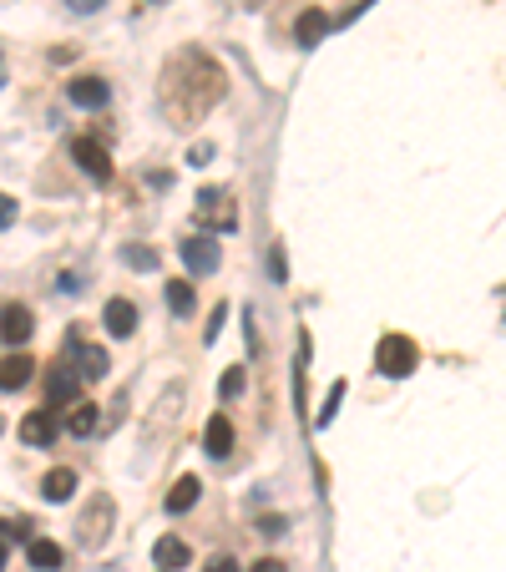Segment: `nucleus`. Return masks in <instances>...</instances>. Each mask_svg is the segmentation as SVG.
<instances>
[{
  "mask_svg": "<svg viewBox=\"0 0 506 572\" xmlns=\"http://www.w3.org/2000/svg\"><path fill=\"white\" fill-rule=\"evenodd\" d=\"M167 309H173V314H193V309H198V294H193V284H183V279H173V284H167Z\"/></svg>",
  "mask_w": 506,
  "mask_h": 572,
  "instance_id": "nucleus-19",
  "label": "nucleus"
},
{
  "mask_svg": "<svg viewBox=\"0 0 506 572\" xmlns=\"http://www.w3.org/2000/svg\"><path fill=\"white\" fill-rule=\"evenodd\" d=\"M198 492H203V486H198V476H183V481L173 486V497H167V512H173V517H183V512H193V502H198Z\"/></svg>",
  "mask_w": 506,
  "mask_h": 572,
  "instance_id": "nucleus-18",
  "label": "nucleus"
},
{
  "mask_svg": "<svg viewBox=\"0 0 506 572\" xmlns=\"http://www.w3.org/2000/svg\"><path fill=\"white\" fill-rule=\"evenodd\" d=\"M0 572H6V542H0Z\"/></svg>",
  "mask_w": 506,
  "mask_h": 572,
  "instance_id": "nucleus-32",
  "label": "nucleus"
},
{
  "mask_svg": "<svg viewBox=\"0 0 506 572\" xmlns=\"http://www.w3.org/2000/svg\"><path fill=\"white\" fill-rule=\"evenodd\" d=\"M36 335V314L26 304H0V340L6 345H26Z\"/></svg>",
  "mask_w": 506,
  "mask_h": 572,
  "instance_id": "nucleus-5",
  "label": "nucleus"
},
{
  "mask_svg": "<svg viewBox=\"0 0 506 572\" xmlns=\"http://www.w3.org/2000/svg\"><path fill=\"white\" fill-rule=\"evenodd\" d=\"M152 562L167 567V572H178V567L193 562V547H188L183 537H157V542H152Z\"/></svg>",
  "mask_w": 506,
  "mask_h": 572,
  "instance_id": "nucleus-9",
  "label": "nucleus"
},
{
  "mask_svg": "<svg viewBox=\"0 0 506 572\" xmlns=\"http://www.w3.org/2000/svg\"><path fill=\"white\" fill-rule=\"evenodd\" d=\"M36 375V360L21 350V355H6V360H0V390H21L26 380Z\"/></svg>",
  "mask_w": 506,
  "mask_h": 572,
  "instance_id": "nucleus-12",
  "label": "nucleus"
},
{
  "mask_svg": "<svg viewBox=\"0 0 506 572\" xmlns=\"http://www.w3.org/2000/svg\"><path fill=\"white\" fill-rule=\"evenodd\" d=\"M71 157H76V168L87 173V178L112 183V157H107V147H97L92 137H76V142H71Z\"/></svg>",
  "mask_w": 506,
  "mask_h": 572,
  "instance_id": "nucleus-4",
  "label": "nucleus"
},
{
  "mask_svg": "<svg viewBox=\"0 0 506 572\" xmlns=\"http://www.w3.org/2000/svg\"><path fill=\"white\" fill-rule=\"evenodd\" d=\"M102 319H107V330H112L117 340H127V335L137 330V304H132V299H107Z\"/></svg>",
  "mask_w": 506,
  "mask_h": 572,
  "instance_id": "nucleus-11",
  "label": "nucleus"
},
{
  "mask_svg": "<svg viewBox=\"0 0 506 572\" xmlns=\"http://www.w3.org/2000/svg\"><path fill=\"white\" fill-rule=\"evenodd\" d=\"M97 421H102V405L76 400V405H71V416H66V431H71V436H92V431H97Z\"/></svg>",
  "mask_w": 506,
  "mask_h": 572,
  "instance_id": "nucleus-17",
  "label": "nucleus"
},
{
  "mask_svg": "<svg viewBox=\"0 0 506 572\" xmlns=\"http://www.w3.org/2000/svg\"><path fill=\"white\" fill-rule=\"evenodd\" d=\"M259 532H264V537H284V532H289V522H284V517H264V522H259Z\"/></svg>",
  "mask_w": 506,
  "mask_h": 572,
  "instance_id": "nucleus-25",
  "label": "nucleus"
},
{
  "mask_svg": "<svg viewBox=\"0 0 506 572\" xmlns=\"http://www.w3.org/2000/svg\"><path fill=\"white\" fill-rule=\"evenodd\" d=\"M0 431H6V421H0Z\"/></svg>",
  "mask_w": 506,
  "mask_h": 572,
  "instance_id": "nucleus-33",
  "label": "nucleus"
},
{
  "mask_svg": "<svg viewBox=\"0 0 506 572\" xmlns=\"http://www.w3.org/2000/svg\"><path fill=\"white\" fill-rule=\"evenodd\" d=\"M415 360H420V350H415V340H405V335H385L380 350H375V370H380L385 380H405V375L415 370Z\"/></svg>",
  "mask_w": 506,
  "mask_h": 572,
  "instance_id": "nucleus-2",
  "label": "nucleus"
},
{
  "mask_svg": "<svg viewBox=\"0 0 506 572\" xmlns=\"http://www.w3.org/2000/svg\"><path fill=\"white\" fill-rule=\"evenodd\" d=\"M16 218H21V203H16L11 193H0V228H11Z\"/></svg>",
  "mask_w": 506,
  "mask_h": 572,
  "instance_id": "nucleus-23",
  "label": "nucleus"
},
{
  "mask_svg": "<svg viewBox=\"0 0 506 572\" xmlns=\"http://www.w3.org/2000/svg\"><path fill=\"white\" fill-rule=\"evenodd\" d=\"M203 451H208L213 461H223V456L233 451V426H228V416H213V421H208V431H203Z\"/></svg>",
  "mask_w": 506,
  "mask_h": 572,
  "instance_id": "nucleus-14",
  "label": "nucleus"
},
{
  "mask_svg": "<svg viewBox=\"0 0 506 572\" xmlns=\"http://www.w3.org/2000/svg\"><path fill=\"white\" fill-rule=\"evenodd\" d=\"M26 557H31V567H41V572H51V567L66 562L61 542H51V537H31V542H26Z\"/></svg>",
  "mask_w": 506,
  "mask_h": 572,
  "instance_id": "nucleus-16",
  "label": "nucleus"
},
{
  "mask_svg": "<svg viewBox=\"0 0 506 572\" xmlns=\"http://www.w3.org/2000/svg\"><path fill=\"white\" fill-rule=\"evenodd\" d=\"M248 572H289V567H284V562H274V557H259Z\"/></svg>",
  "mask_w": 506,
  "mask_h": 572,
  "instance_id": "nucleus-29",
  "label": "nucleus"
},
{
  "mask_svg": "<svg viewBox=\"0 0 506 572\" xmlns=\"http://www.w3.org/2000/svg\"><path fill=\"white\" fill-rule=\"evenodd\" d=\"M71 492H76V471H71V466L46 471V481H41V497H46V502H71Z\"/></svg>",
  "mask_w": 506,
  "mask_h": 572,
  "instance_id": "nucleus-15",
  "label": "nucleus"
},
{
  "mask_svg": "<svg viewBox=\"0 0 506 572\" xmlns=\"http://www.w3.org/2000/svg\"><path fill=\"white\" fill-rule=\"evenodd\" d=\"M66 97L76 102V107H87V112H97V107H107L112 102V87L102 76H76L71 87H66Z\"/></svg>",
  "mask_w": 506,
  "mask_h": 572,
  "instance_id": "nucleus-8",
  "label": "nucleus"
},
{
  "mask_svg": "<svg viewBox=\"0 0 506 572\" xmlns=\"http://www.w3.org/2000/svg\"><path fill=\"white\" fill-rule=\"evenodd\" d=\"M183 264H188V274L208 279V274H218V264H223V249H218L213 238H188V243H183Z\"/></svg>",
  "mask_w": 506,
  "mask_h": 572,
  "instance_id": "nucleus-6",
  "label": "nucleus"
},
{
  "mask_svg": "<svg viewBox=\"0 0 506 572\" xmlns=\"http://www.w3.org/2000/svg\"><path fill=\"white\" fill-rule=\"evenodd\" d=\"M218 395H228V400H233V395H243V370H228V375L218 380Z\"/></svg>",
  "mask_w": 506,
  "mask_h": 572,
  "instance_id": "nucleus-24",
  "label": "nucleus"
},
{
  "mask_svg": "<svg viewBox=\"0 0 506 572\" xmlns=\"http://www.w3.org/2000/svg\"><path fill=\"white\" fill-rule=\"evenodd\" d=\"M269 274H274V279H284V254H279V249L269 254Z\"/></svg>",
  "mask_w": 506,
  "mask_h": 572,
  "instance_id": "nucleus-31",
  "label": "nucleus"
},
{
  "mask_svg": "<svg viewBox=\"0 0 506 572\" xmlns=\"http://www.w3.org/2000/svg\"><path fill=\"white\" fill-rule=\"evenodd\" d=\"M329 26H334V21H329L324 11H314V6H309V11L299 16V26H294V36H299V46H304V51H314V46H319V41L329 36Z\"/></svg>",
  "mask_w": 506,
  "mask_h": 572,
  "instance_id": "nucleus-13",
  "label": "nucleus"
},
{
  "mask_svg": "<svg viewBox=\"0 0 506 572\" xmlns=\"http://www.w3.org/2000/svg\"><path fill=\"white\" fill-rule=\"evenodd\" d=\"M203 572H238V562H233V557H213Z\"/></svg>",
  "mask_w": 506,
  "mask_h": 572,
  "instance_id": "nucleus-30",
  "label": "nucleus"
},
{
  "mask_svg": "<svg viewBox=\"0 0 506 572\" xmlns=\"http://www.w3.org/2000/svg\"><path fill=\"white\" fill-rule=\"evenodd\" d=\"M223 92H228L223 66H218L208 51L183 46L173 61L162 66V81H157V107H162V117L173 122V127H193V122H203V117L223 102Z\"/></svg>",
  "mask_w": 506,
  "mask_h": 572,
  "instance_id": "nucleus-1",
  "label": "nucleus"
},
{
  "mask_svg": "<svg viewBox=\"0 0 506 572\" xmlns=\"http://www.w3.org/2000/svg\"><path fill=\"white\" fill-rule=\"evenodd\" d=\"M122 259H127L132 269H142V274H147V269H157V254H152V249H137V243H132V249H127Z\"/></svg>",
  "mask_w": 506,
  "mask_h": 572,
  "instance_id": "nucleus-22",
  "label": "nucleus"
},
{
  "mask_svg": "<svg viewBox=\"0 0 506 572\" xmlns=\"http://www.w3.org/2000/svg\"><path fill=\"white\" fill-rule=\"evenodd\" d=\"M76 385H81L76 370L56 360V370H51V400H76Z\"/></svg>",
  "mask_w": 506,
  "mask_h": 572,
  "instance_id": "nucleus-20",
  "label": "nucleus"
},
{
  "mask_svg": "<svg viewBox=\"0 0 506 572\" xmlns=\"http://www.w3.org/2000/svg\"><path fill=\"white\" fill-rule=\"evenodd\" d=\"M56 431H61V426H56V411H31V416L21 421V441H26V446H51Z\"/></svg>",
  "mask_w": 506,
  "mask_h": 572,
  "instance_id": "nucleus-10",
  "label": "nucleus"
},
{
  "mask_svg": "<svg viewBox=\"0 0 506 572\" xmlns=\"http://www.w3.org/2000/svg\"><path fill=\"white\" fill-rule=\"evenodd\" d=\"M66 6H71V11H81V16H92V11H102V6H107V0H66Z\"/></svg>",
  "mask_w": 506,
  "mask_h": 572,
  "instance_id": "nucleus-27",
  "label": "nucleus"
},
{
  "mask_svg": "<svg viewBox=\"0 0 506 572\" xmlns=\"http://www.w3.org/2000/svg\"><path fill=\"white\" fill-rule=\"evenodd\" d=\"M218 203H228V198H223L218 188H203V193H198V208H208V213H213Z\"/></svg>",
  "mask_w": 506,
  "mask_h": 572,
  "instance_id": "nucleus-26",
  "label": "nucleus"
},
{
  "mask_svg": "<svg viewBox=\"0 0 506 572\" xmlns=\"http://www.w3.org/2000/svg\"><path fill=\"white\" fill-rule=\"evenodd\" d=\"M340 400H345V380H334V385H329V395H324V411H319V426H329V421H334V411H340Z\"/></svg>",
  "mask_w": 506,
  "mask_h": 572,
  "instance_id": "nucleus-21",
  "label": "nucleus"
},
{
  "mask_svg": "<svg viewBox=\"0 0 506 572\" xmlns=\"http://www.w3.org/2000/svg\"><path fill=\"white\" fill-rule=\"evenodd\" d=\"M66 355L76 360V365H71V370H76V380H102V375L112 370L107 350H97V345H81V335H71V340H66Z\"/></svg>",
  "mask_w": 506,
  "mask_h": 572,
  "instance_id": "nucleus-3",
  "label": "nucleus"
},
{
  "mask_svg": "<svg viewBox=\"0 0 506 572\" xmlns=\"http://www.w3.org/2000/svg\"><path fill=\"white\" fill-rule=\"evenodd\" d=\"M107 527H112V502H107V497H97V502L87 507V517L76 522L81 547H102V542H107Z\"/></svg>",
  "mask_w": 506,
  "mask_h": 572,
  "instance_id": "nucleus-7",
  "label": "nucleus"
},
{
  "mask_svg": "<svg viewBox=\"0 0 506 572\" xmlns=\"http://www.w3.org/2000/svg\"><path fill=\"white\" fill-rule=\"evenodd\" d=\"M223 314H228V309H223V304H218V309H213V324H208V335H203V340H208V345H213V340H218V330H223Z\"/></svg>",
  "mask_w": 506,
  "mask_h": 572,
  "instance_id": "nucleus-28",
  "label": "nucleus"
}]
</instances>
